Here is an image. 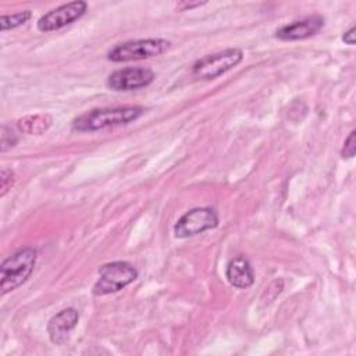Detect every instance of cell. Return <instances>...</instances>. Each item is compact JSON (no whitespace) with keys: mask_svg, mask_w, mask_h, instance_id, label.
Segmentation results:
<instances>
[{"mask_svg":"<svg viewBox=\"0 0 356 356\" xmlns=\"http://www.w3.org/2000/svg\"><path fill=\"white\" fill-rule=\"evenodd\" d=\"M32 17V13L29 10H22L18 13H13V14H3L0 17V28L1 31H8V29H14L17 26L24 25L25 22H28Z\"/></svg>","mask_w":356,"mask_h":356,"instance_id":"4fadbf2b","label":"cell"},{"mask_svg":"<svg viewBox=\"0 0 356 356\" xmlns=\"http://www.w3.org/2000/svg\"><path fill=\"white\" fill-rule=\"evenodd\" d=\"M171 47V42L163 38H147L127 40L115 44L108 53L107 60L113 63L145 60L160 56Z\"/></svg>","mask_w":356,"mask_h":356,"instance_id":"3957f363","label":"cell"},{"mask_svg":"<svg viewBox=\"0 0 356 356\" xmlns=\"http://www.w3.org/2000/svg\"><path fill=\"white\" fill-rule=\"evenodd\" d=\"M355 136L356 132L350 131V134L348 135V138L343 142V147L341 150V156L343 159H352L355 156V150H356V145H355Z\"/></svg>","mask_w":356,"mask_h":356,"instance_id":"2e32d148","label":"cell"},{"mask_svg":"<svg viewBox=\"0 0 356 356\" xmlns=\"http://www.w3.org/2000/svg\"><path fill=\"white\" fill-rule=\"evenodd\" d=\"M154 81V72L145 67H127L111 72L107 86L113 90H136L149 86Z\"/></svg>","mask_w":356,"mask_h":356,"instance_id":"ba28073f","label":"cell"},{"mask_svg":"<svg viewBox=\"0 0 356 356\" xmlns=\"http://www.w3.org/2000/svg\"><path fill=\"white\" fill-rule=\"evenodd\" d=\"M53 122L51 115L49 114H33L22 117L17 121V128L22 134L28 135H42L44 134Z\"/></svg>","mask_w":356,"mask_h":356,"instance_id":"7c38bea8","label":"cell"},{"mask_svg":"<svg viewBox=\"0 0 356 356\" xmlns=\"http://www.w3.org/2000/svg\"><path fill=\"white\" fill-rule=\"evenodd\" d=\"M15 182V174L11 168H3L0 172V196H6V193L11 189Z\"/></svg>","mask_w":356,"mask_h":356,"instance_id":"9a60e30c","label":"cell"},{"mask_svg":"<svg viewBox=\"0 0 356 356\" xmlns=\"http://www.w3.org/2000/svg\"><path fill=\"white\" fill-rule=\"evenodd\" d=\"M203 4H206V1H196V3L182 1V3H179L177 7H178L179 10H188V8H193V7H200V6H203Z\"/></svg>","mask_w":356,"mask_h":356,"instance_id":"ac0fdd59","label":"cell"},{"mask_svg":"<svg viewBox=\"0 0 356 356\" xmlns=\"http://www.w3.org/2000/svg\"><path fill=\"white\" fill-rule=\"evenodd\" d=\"M356 28L355 26H352V28H349L346 32H343V35H342V40L346 43V44H350V46H353L355 44V40H356Z\"/></svg>","mask_w":356,"mask_h":356,"instance_id":"e0dca14e","label":"cell"},{"mask_svg":"<svg viewBox=\"0 0 356 356\" xmlns=\"http://www.w3.org/2000/svg\"><path fill=\"white\" fill-rule=\"evenodd\" d=\"M38 250L32 246H25L8 257L0 264V293L6 295L21 286L32 274L36 264Z\"/></svg>","mask_w":356,"mask_h":356,"instance_id":"7a4b0ae2","label":"cell"},{"mask_svg":"<svg viewBox=\"0 0 356 356\" xmlns=\"http://www.w3.org/2000/svg\"><path fill=\"white\" fill-rule=\"evenodd\" d=\"M88 10V3L82 0L70 1L65 4H61L46 14H43L38 19V29L40 32H51L61 29L76 19H79Z\"/></svg>","mask_w":356,"mask_h":356,"instance_id":"52a82bcc","label":"cell"},{"mask_svg":"<svg viewBox=\"0 0 356 356\" xmlns=\"http://www.w3.org/2000/svg\"><path fill=\"white\" fill-rule=\"evenodd\" d=\"M324 26V17L320 14L307 15L302 19L292 21L275 31V38L280 40H302L318 33Z\"/></svg>","mask_w":356,"mask_h":356,"instance_id":"9c48e42d","label":"cell"},{"mask_svg":"<svg viewBox=\"0 0 356 356\" xmlns=\"http://www.w3.org/2000/svg\"><path fill=\"white\" fill-rule=\"evenodd\" d=\"M99 280L92 288L95 296L114 293L138 278V270L128 261H110L99 267Z\"/></svg>","mask_w":356,"mask_h":356,"instance_id":"277c9868","label":"cell"},{"mask_svg":"<svg viewBox=\"0 0 356 356\" xmlns=\"http://www.w3.org/2000/svg\"><path fill=\"white\" fill-rule=\"evenodd\" d=\"M243 58V53L238 47H229L213 54H207L195 61L192 75L200 81L214 79L236 67Z\"/></svg>","mask_w":356,"mask_h":356,"instance_id":"5b68a950","label":"cell"},{"mask_svg":"<svg viewBox=\"0 0 356 356\" xmlns=\"http://www.w3.org/2000/svg\"><path fill=\"white\" fill-rule=\"evenodd\" d=\"M218 225V216L210 207H195L178 218L174 225L177 238H189L213 229Z\"/></svg>","mask_w":356,"mask_h":356,"instance_id":"8992f818","label":"cell"},{"mask_svg":"<svg viewBox=\"0 0 356 356\" xmlns=\"http://www.w3.org/2000/svg\"><path fill=\"white\" fill-rule=\"evenodd\" d=\"M79 321V313L74 307H67L53 316L47 324V334L54 345H64L71 331Z\"/></svg>","mask_w":356,"mask_h":356,"instance_id":"30bf717a","label":"cell"},{"mask_svg":"<svg viewBox=\"0 0 356 356\" xmlns=\"http://www.w3.org/2000/svg\"><path fill=\"white\" fill-rule=\"evenodd\" d=\"M225 277L232 286L239 289H246L254 282L253 267L245 256H236L228 261Z\"/></svg>","mask_w":356,"mask_h":356,"instance_id":"8fae6325","label":"cell"},{"mask_svg":"<svg viewBox=\"0 0 356 356\" xmlns=\"http://www.w3.org/2000/svg\"><path fill=\"white\" fill-rule=\"evenodd\" d=\"M143 113L145 108L140 106L92 108L74 118L71 129L75 132H93L111 127L125 125L138 120Z\"/></svg>","mask_w":356,"mask_h":356,"instance_id":"6da1fadb","label":"cell"},{"mask_svg":"<svg viewBox=\"0 0 356 356\" xmlns=\"http://www.w3.org/2000/svg\"><path fill=\"white\" fill-rule=\"evenodd\" d=\"M18 143L17 134L7 125L1 127V140H0V150L1 153H6L7 150L13 149Z\"/></svg>","mask_w":356,"mask_h":356,"instance_id":"5bb4252c","label":"cell"}]
</instances>
